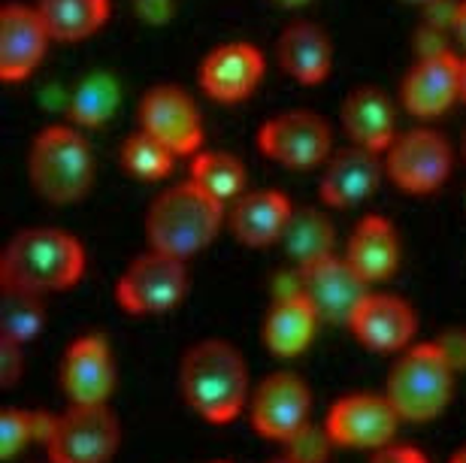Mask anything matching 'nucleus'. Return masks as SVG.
<instances>
[{
	"instance_id": "29",
	"label": "nucleus",
	"mask_w": 466,
	"mask_h": 463,
	"mask_svg": "<svg viewBox=\"0 0 466 463\" xmlns=\"http://www.w3.org/2000/svg\"><path fill=\"white\" fill-rule=\"evenodd\" d=\"M55 428V415L40 409H15L6 406L0 412V458L6 463L15 460L31 442H49Z\"/></svg>"
},
{
	"instance_id": "23",
	"label": "nucleus",
	"mask_w": 466,
	"mask_h": 463,
	"mask_svg": "<svg viewBox=\"0 0 466 463\" xmlns=\"http://www.w3.org/2000/svg\"><path fill=\"white\" fill-rule=\"evenodd\" d=\"M319 324L321 318L312 309V303L303 294H297V297L273 300L264 327H260V339L276 357H300L312 346Z\"/></svg>"
},
{
	"instance_id": "12",
	"label": "nucleus",
	"mask_w": 466,
	"mask_h": 463,
	"mask_svg": "<svg viewBox=\"0 0 466 463\" xmlns=\"http://www.w3.org/2000/svg\"><path fill=\"white\" fill-rule=\"evenodd\" d=\"M61 391L70 406H109L116 391V360L100 333H86L64 348L58 369Z\"/></svg>"
},
{
	"instance_id": "25",
	"label": "nucleus",
	"mask_w": 466,
	"mask_h": 463,
	"mask_svg": "<svg viewBox=\"0 0 466 463\" xmlns=\"http://www.w3.org/2000/svg\"><path fill=\"white\" fill-rule=\"evenodd\" d=\"M279 246L285 248V255L291 257L294 267H306V264L321 261V257L337 255L333 252V246H337V230H333L330 218L324 216L321 209L300 206L288 218V227Z\"/></svg>"
},
{
	"instance_id": "3",
	"label": "nucleus",
	"mask_w": 466,
	"mask_h": 463,
	"mask_svg": "<svg viewBox=\"0 0 466 463\" xmlns=\"http://www.w3.org/2000/svg\"><path fill=\"white\" fill-rule=\"evenodd\" d=\"M225 225V203L212 200L194 182L173 185L152 200L146 212L148 248L173 257L200 255Z\"/></svg>"
},
{
	"instance_id": "26",
	"label": "nucleus",
	"mask_w": 466,
	"mask_h": 463,
	"mask_svg": "<svg viewBox=\"0 0 466 463\" xmlns=\"http://www.w3.org/2000/svg\"><path fill=\"white\" fill-rule=\"evenodd\" d=\"M36 13L52 40L73 43L106 22L109 0H36Z\"/></svg>"
},
{
	"instance_id": "35",
	"label": "nucleus",
	"mask_w": 466,
	"mask_h": 463,
	"mask_svg": "<svg viewBox=\"0 0 466 463\" xmlns=\"http://www.w3.org/2000/svg\"><path fill=\"white\" fill-rule=\"evenodd\" d=\"M370 463H431L418 446H406V442H390V446L372 451Z\"/></svg>"
},
{
	"instance_id": "13",
	"label": "nucleus",
	"mask_w": 466,
	"mask_h": 463,
	"mask_svg": "<svg viewBox=\"0 0 466 463\" xmlns=\"http://www.w3.org/2000/svg\"><path fill=\"white\" fill-rule=\"evenodd\" d=\"M300 270L303 297L319 312L321 324H342L349 327L354 312L370 294V285L354 273V267L339 255L321 257L315 264L297 267Z\"/></svg>"
},
{
	"instance_id": "19",
	"label": "nucleus",
	"mask_w": 466,
	"mask_h": 463,
	"mask_svg": "<svg viewBox=\"0 0 466 463\" xmlns=\"http://www.w3.org/2000/svg\"><path fill=\"white\" fill-rule=\"evenodd\" d=\"M381 170H385V166H381L379 155L370 149H360V146H349V149L330 155V161L321 173V185H319L324 206L349 209V206H358L363 200H370L381 182Z\"/></svg>"
},
{
	"instance_id": "9",
	"label": "nucleus",
	"mask_w": 466,
	"mask_h": 463,
	"mask_svg": "<svg viewBox=\"0 0 466 463\" xmlns=\"http://www.w3.org/2000/svg\"><path fill=\"white\" fill-rule=\"evenodd\" d=\"M403 418L390 406L385 394L354 391L330 403L324 415V428L337 448H354V451H379L397 442V430Z\"/></svg>"
},
{
	"instance_id": "1",
	"label": "nucleus",
	"mask_w": 466,
	"mask_h": 463,
	"mask_svg": "<svg viewBox=\"0 0 466 463\" xmlns=\"http://www.w3.org/2000/svg\"><path fill=\"white\" fill-rule=\"evenodd\" d=\"M179 388L185 406L207 424L237 421L251 400L248 364L228 339H200L182 355Z\"/></svg>"
},
{
	"instance_id": "43",
	"label": "nucleus",
	"mask_w": 466,
	"mask_h": 463,
	"mask_svg": "<svg viewBox=\"0 0 466 463\" xmlns=\"http://www.w3.org/2000/svg\"><path fill=\"white\" fill-rule=\"evenodd\" d=\"M216 463H228V460H216Z\"/></svg>"
},
{
	"instance_id": "7",
	"label": "nucleus",
	"mask_w": 466,
	"mask_h": 463,
	"mask_svg": "<svg viewBox=\"0 0 466 463\" xmlns=\"http://www.w3.org/2000/svg\"><path fill=\"white\" fill-rule=\"evenodd\" d=\"M121 442V424L109 406H67L55 415L46 442L49 463H109Z\"/></svg>"
},
{
	"instance_id": "38",
	"label": "nucleus",
	"mask_w": 466,
	"mask_h": 463,
	"mask_svg": "<svg viewBox=\"0 0 466 463\" xmlns=\"http://www.w3.org/2000/svg\"><path fill=\"white\" fill-rule=\"evenodd\" d=\"M461 97L466 100V61H463V70H461Z\"/></svg>"
},
{
	"instance_id": "30",
	"label": "nucleus",
	"mask_w": 466,
	"mask_h": 463,
	"mask_svg": "<svg viewBox=\"0 0 466 463\" xmlns=\"http://www.w3.org/2000/svg\"><path fill=\"white\" fill-rule=\"evenodd\" d=\"M4 294V309H0V339H9L15 346H27L46 327V303L36 294L0 288Z\"/></svg>"
},
{
	"instance_id": "36",
	"label": "nucleus",
	"mask_w": 466,
	"mask_h": 463,
	"mask_svg": "<svg viewBox=\"0 0 466 463\" xmlns=\"http://www.w3.org/2000/svg\"><path fill=\"white\" fill-rule=\"evenodd\" d=\"M451 27H454V34L461 36V43L466 45V0L458 6V13H454V25Z\"/></svg>"
},
{
	"instance_id": "34",
	"label": "nucleus",
	"mask_w": 466,
	"mask_h": 463,
	"mask_svg": "<svg viewBox=\"0 0 466 463\" xmlns=\"http://www.w3.org/2000/svg\"><path fill=\"white\" fill-rule=\"evenodd\" d=\"M25 348L9 339H0V385L13 388L25 373Z\"/></svg>"
},
{
	"instance_id": "15",
	"label": "nucleus",
	"mask_w": 466,
	"mask_h": 463,
	"mask_svg": "<svg viewBox=\"0 0 466 463\" xmlns=\"http://www.w3.org/2000/svg\"><path fill=\"white\" fill-rule=\"evenodd\" d=\"M349 330L370 351L403 355L406 348L415 346L418 315L412 309V303L397 297V294L370 291L358 307V312H354Z\"/></svg>"
},
{
	"instance_id": "33",
	"label": "nucleus",
	"mask_w": 466,
	"mask_h": 463,
	"mask_svg": "<svg viewBox=\"0 0 466 463\" xmlns=\"http://www.w3.org/2000/svg\"><path fill=\"white\" fill-rule=\"evenodd\" d=\"M433 342L440 346V351L445 355V360L451 364L454 373H463V369H466V327L442 330Z\"/></svg>"
},
{
	"instance_id": "21",
	"label": "nucleus",
	"mask_w": 466,
	"mask_h": 463,
	"mask_svg": "<svg viewBox=\"0 0 466 463\" xmlns=\"http://www.w3.org/2000/svg\"><path fill=\"white\" fill-rule=\"evenodd\" d=\"M342 125H346V134L354 140V146L376 155L388 152L397 140L394 104L376 86L349 91V97L342 100Z\"/></svg>"
},
{
	"instance_id": "37",
	"label": "nucleus",
	"mask_w": 466,
	"mask_h": 463,
	"mask_svg": "<svg viewBox=\"0 0 466 463\" xmlns=\"http://www.w3.org/2000/svg\"><path fill=\"white\" fill-rule=\"evenodd\" d=\"M449 463H466V446H461L458 451H454V455H451V460Z\"/></svg>"
},
{
	"instance_id": "8",
	"label": "nucleus",
	"mask_w": 466,
	"mask_h": 463,
	"mask_svg": "<svg viewBox=\"0 0 466 463\" xmlns=\"http://www.w3.org/2000/svg\"><path fill=\"white\" fill-rule=\"evenodd\" d=\"M248 421L260 439L285 446L303 424L312 421V391L303 376L276 369L260 378L248 400Z\"/></svg>"
},
{
	"instance_id": "16",
	"label": "nucleus",
	"mask_w": 466,
	"mask_h": 463,
	"mask_svg": "<svg viewBox=\"0 0 466 463\" xmlns=\"http://www.w3.org/2000/svg\"><path fill=\"white\" fill-rule=\"evenodd\" d=\"M461 70L463 61L451 52L418 58V64L406 73L403 86H400L403 106L418 118L442 116L461 97Z\"/></svg>"
},
{
	"instance_id": "40",
	"label": "nucleus",
	"mask_w": 466,
	"mask_h": 463,
	"mask_svg": "<svg viewBox=\"0 0 466 463\" xmlns=\"http://www.w3.org/2000/svg\"><path fill=\"white\" fill-rule=\"evenodd\" d=\"M267 463H297V460H291V458H285V455H279V458H273V460H267Z\"/></svg>"
},
{
	"instance_id": "4",
	"label": "nucleus",
	"mask_w": 466,
	"mask_h": 463,
	"mask_svg": "<svg viewBox=\"0 0 466 463\" xmlns=\"http://www.w3.org/2000/svg\"><path fill=\"white\" fill-rule=\"evenodd\" d=\"M454 369L436 342H415L388 369L385 394L403 421L427 424L449 409L454 397Z\"/></svg>"
},
{
	"instance_id": "6",
	"label": "nucleus",
	"mask_w": 466,
	"mask_h": 463,
	"mask_svg": "<svg viewBox=\"0 0 466 463\" xmlns=\"http://www.w3.org/2000/svg\"><path fill=\"white\" fill-rule=\"evenodd\" d=\"M185 294H188V264L155 248L137 255L116 282V303L137 318L173 312Z\"/></svg>"
},
{
	"instance_id": "24",
	"label": "nucleus",
	"mask_w": 466,
	"mask_h": 463,
	"mask_svg": "<svg viewBox=\"0 0 466 463\" xmlns=\"http://www.w3.org/2000/svg\"><path fill=\"white\" fill-rule=\"evenodd\" d=\"M279 64L288 76H294L303 86H315L330 73L333 45L330 36L312 22L288 25L279 36Z\"/></svg>"
},
{
	"instance_id": "27",
	"label": "nucleus",
	"mask_w": 466,
	"mask_h": 463,
	"mask_svg": "<svg viewBox=\"0 0 466 463\" xmlns=\"http://www.w3.org/2000/svg\"><path fill=\"white\" fill-rule=\"evenodd\" d=\"M191 182L203 194H209L218 203L239 200L246 188V166L230 152H198L191 161Z\"/></svg>"
},
{
	"instance_id": "28",
	"label": "nucleus",
	"mask_w": 466,
	"mask_h": 463,
	"mask_svg": "<svg viewBox=\"0 0 466 463\" xmlns=\"http://www.w3.org/2000/svg\"><path fill=\"white\" fill-rule=\"evenodd\" d=\"M118 82L113 73L91 70L70 95V118L82 127H100L109 122V116L118 106Z\"/></svg>"
},
{
	"instance_id": "41",
	"label": "nucleus",
	"mask_w": 466,
	"mask_h": 463,
	"mask_svg": "<svg viewBox=\"0 0 466 463\" xmlns=\"http://www.w3.org/2000/svg\"><path fill=\"white\" fill-rule=\"evenodd\" d=\"M406 4H424L427 6V4H433V0H406Z\"/></svg>"
},
{
	"instance_id": "5",
	"label": "nucleus",
	"mask_w": 466,
	"mask_h": 463,
	"mask_svg": "<svg viewBox=\"0 0 466 463\" xmlns=\"http://www.w3.org/2000/svg\"><path fill=\"white\" fill-rule=\"evenodd\" d=\"M27 176L46 203L67 206L82 200L95 182V155L88 140L67 125L43 127L31 143Z\"/></svg>"
},
{
	"instance_id": "14",
	"label": "nucleus",
	"mask_w": 466,
	"mask_h": 463,
	"mask_svg": "<svg viewBox=\"0 0 466 463\" xmlns=\"http://www.w3.org/2000/svg\"><path fill=\"white\" fill-rule=\"evenodd\" d=\"M139 131L164 143L176 157L198 155L203 143L200 109L176 86H155L139 100Z\"/></svg>"
},
{
	"instance_id": "22",
	"label": "nucleus",
	"mask_w": 466,
	"mask_h": 463,
	"mask_svg": "<svg viewBox=\"0 0 466 463\" xmlns=\"http://www.w3.org/2000/svg\"><path fill=\"white\" fill-rule=\"evenodd\" d=\"M342 257H346L354 267V273L367 285L388 282L400 267L397 227L381 216H363L358 225H354Z\"/></svg>"
},
{
	"instance_id": "17",
	"label": "nucleus",
	"mask_w": 466,
	"mask_h": 463,
	"mask_svg": "<svg viewBox=\"0 0 466 463\" xmlns=\"http://www.w3.org/2000/svg\"><path fill=\"white\" fill-rule=\"evenodd\" d=\"M49 40L36 6L6 4L0 9V79L18 82L31 76Z\"/></svg>"
},
{
	"instance_id": "44",
	"label": "nucleus",
	"mask_w": 466,
	"mask_h": 463,
	"mask_svg": "<svg viewBox=\"0 0 466 463\" xmlns=\"http://www.w3.org/2000/svg\"><path fill=\"white\" fill-rule=\"evenodd\" d=\"M46 463H49V460H46Z\"/></svg>"
},
{
	"instance_id": "39",
	"label": "nucleus",
	"mask_w": 466,
	"mask_h": 463,
	"mask_svg": "<svg viewBox=\"0 0 466 463\" xmlns=\"http://www.w3.org/2000/svg\"><path fill=\"white\" fill-rule=\"evenodd\" d=\"M276 4H282V6H303V4H309V0H276Z\"/></svg>"
},
{
	"instance_id": "18",
	"label": "nucleus",
	"mask_w": 466,
	"mask_h": 463,
	"mask_svg": "<svg viewBox=\"0 0 466 463\" xmlns=\"http://www.w3.org/2000/svg\"><path fill=\"white\" fill-rule=\"evenodd\" d=\"M264 76V58L248 43H225L200 64V86L218 104H237L258 88Z\"/></svg>"
},
{
	"instance_id": "32",
	"label": "nucleus",
	"mask_w": 466,
	"mask_h": 463,
	"mask_svg": "<svg viewBox=\"0 0 466 463\" xmlns=\"http://www.w3.org/2000/svg\"><path fill=\"white\" fill-rule=\"evenodd\" d=\"M333 448H337V442L330 439V433H328V428H324V421L321 424L309 421V424H303V428L285 442L282 455L297 460V463H328Z\"/></svg>"
},
{
	"instance_id": "2",
	"label": "nucleus",
	"mask_w": 466,
	"mask_h": 463,
	"mask_svg": "<svg viewBox=\"0 0 466 463\" xmlns=\"http://www.w3.org/2000/svg\"><path fill=\"white\" fill-rule=\"evenodd\" d=\"M86 276V248L70 230L27 227L9 239L0 257V288L36 297L76 288Z\"/></svg>"
},
{
	"instance_id": "11",
	"label": "nucleus",
	"mask_w": 466,
	"mask_h": 463,
	"mask_svg": "<svg viewBox=\"0 0 466 463\" xmlns=\"http://www.w3.org/2000/svg\"><path fill=\"white\" fill-rule=\"evenodd\" d=\"M451 146L442 134L431 127H415L409 134H400L388 149L385 170L390 182L406 194H431L442 188V182L451 173Z\"/></svg>"
},
{
	"instance_id": "42",
	"label": "nucleus",
	"mask_w": 466,
	"mask_h": 463,
	"mask_svg": "<svg viewBox=\"0 0 466 463\" xmlns=\"http://www.w3.org/2000/svg\"><path fill=\"white\" fill-rule=\"evenodd\" d=\"M463 157H466V140H463Z\"/></svg>"
},
{
	"instance_id": "31",
	"label": "nucleus",
	"mask_w": 466,
	"mask_h": 463,
	"mask_svg": "<svg viewBox=\"0 0 466 463\" xmlns=\"http://www.w3.org/2000/svg\"><path fill=\"white\" fill-rule=\"evenodd\" d=\"M121 166L137 176L143 182H161L173 173V161L176 155L167 149L164 143H157L155 136H148L146 131L130 134L125 146H121Z\"/></svg>"
},
{
	"instance_id": "10",
	"label": "nucleus",
	"mask_w": 466,
	"mask_h": 463,
	"mask_svg": "<svg viewBox=\"0 0 466 463\" xmlns=\"http://www.w3.org/2000/svg\"><path fill=\"white\" fill-rule=\"evenodd\" d=\"M258 149L288 170H312L330 161V127L312 109H288L260 125Z\"/></svg>"
},
{
	"instance_id": "20",
	"label": "nucleus",
	"mask_w": 466,
	"mask_h": 463,
	"mask_svg": "<svg viewBox=\"0 0 466 463\" xmlns=\"http://www.w3.org/2000/svg\"><path fill=\"white\" fill-rule=\"evenodd\" d=\"M291 212V200L282 191H246L239 200H233L228 225L242 246L267 248L273 243H282Z\"/></svg>"
}]
</instances>
